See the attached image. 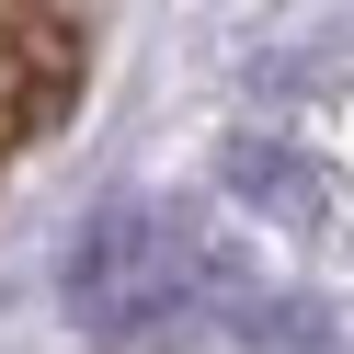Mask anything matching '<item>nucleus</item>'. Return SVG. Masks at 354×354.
Returning <instances> with one entry per match:
<instances>
[{
  "instance_id": "f257e3e1",
  "label": "nucleus",
  "mask_w": 354,
  "mask_h": 354,
  "mask_svg": "<svg viewBox=\"0 0 354 354\" xmlns=\"http://www.w3.org/2000/svg\"><path fill=\"white\" fill-rule=\"evenodd\" d=\"M206 286V252L171 229L160 206H92L69 229V263H57V308H69L92 343H149L171 331Z\"/></svg>"
}]
</instances>
